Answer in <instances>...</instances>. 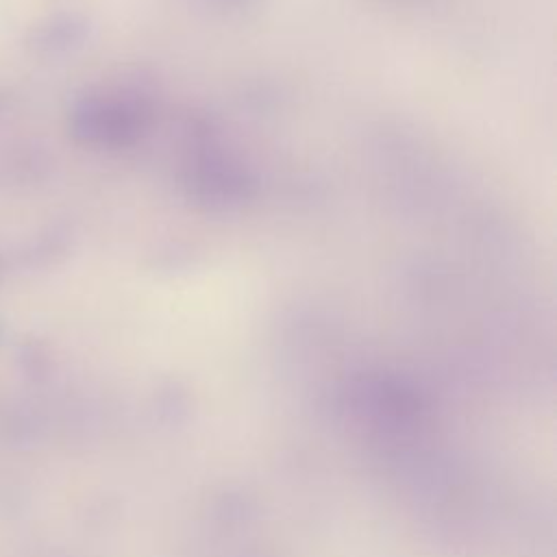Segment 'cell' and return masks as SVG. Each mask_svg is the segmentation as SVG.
<instances>
[{
  "instance_id": "obj_3",
  "label": "cell",
  "mask_w": 557,
  "mask_h": 557,
  "mask_svg": "<svg viewBox=\"0 0 557 557\" xmlns=\"http://www.w3.org/2000/svg\"><path fill=\"white\" fill-rule=\"evenodd\" d=\"M0 274H2V257H0Z\"/></svg>"
},
{
  "instance_id": "obj_4",
  "label": "cell",
  "mask_w": 557,
  "mask_h": 557,
  "mask_svg": "<svg viewBox=\"0 0 557 557\" xmlns=\"http://www.w3.org/2000/svg\"><path fill=\"white\" fill-rule=\"evenodd\" d=\"M0 339H2V324H0Z\"/></svg>"
},
{
  "instance_id": "obj_2",
  "label": "cell",
  "mask_w": 557,
  "mask_h": 557,
  "mask_svg": "<svg viewBox=\"0 0 557 557\" xmlns=\"http://www.w3.org/2000/svg\"><path fill=\"white\" fill-rule=\"evenodd\" d=\"M9 102H11V94H9L7 89H2V87H0V115L7 111Z\"/></svg>"
},
{
  "instance_id": "obj_1",
  "label": "cell",
  "mask_w": 557,
  "mask_h": 557,
  "mask_svg": "<svg viewBox=\"0 0 557 557\" xmlns=\"http://www.w3.org/2000/svg\"><path fill=\"white\" fill-rule=\"evenodd\" d=\"M81 26L76 20L70 17H54L44 22L41 26H37L30 37H28V46L39 52V54H50L57 50H63L65 46H70L76 35H78Z\"/></svg>"
}]
</instances>
